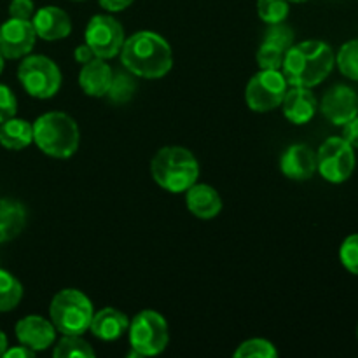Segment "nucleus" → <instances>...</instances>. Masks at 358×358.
<instances>
[{
	"label": "nucleus",
	"mask_w": 358,
	"mask_h": 358,
	"mask_svg": "<svg viewBox=\"0 0 358 358\" xmlns=\"http://www.w3.org/2000/svg\"><path fill=\"white\" fill-rule=\"evenodd\" d=\"M129 327L128 317L122 311L114 310V308H103L91 318L90 331L93 336L103 341H115L121 338Z\"/></svg>",
	"instance_id": "6ab92c4d"
},
{
	"label": "nucleus",
	"mask_w": 358,
	"mask_h": 358,
	"mask_svg": "<svg viewBox=\"0 0 358 358\" xmlns=\"http://www.w3.org/2000/svg\"><path fill=\"white\" fill-rule=\"evenodd\" d=\"M112 76H114V72H112L110 66L101 58H94L80 69L79 84L84 93L100 98L107 94L108 86L112 83Z\"/></svg>",
	"instance_id": "a211bd4d"
},
{
	"label": "nucleus",
	"mask_w": 358,
	"mask_h": 358,
	"mask_svg": "<svg viewBox=\"0 0 358 358\" xmlns=\"http://www.w3.org/2000/svg\"><path fill=\"white\" fill-rule=\"evenodd\" d=\"M17 79L30 96L38 100L52 98L62 86V72L45 56H27L17 69Z\"/></svg>",
	"instance_id": "423d86ee"
},
{
	"label": "nucleus",
	"mask_w": 358,
	"mask_h": 358,
	"mask_svg": "<svg viewBox=\"0 0 358 358\" xmlns=\"http://www.w3.org/2000/svg\"><path fill=\"white\" fill-rule=\"evenodd\" d=\"M289 84L282 70H261L247 84L245 100L255 112H269L280 107L285 96Z\"/></svg>",
	"instance_id": "1a4fd4ad"
},
{
	"label": "nucleus",
	"mask_w": 358,
	"mask_h": 358,
	"mask_svg": "<svg viewBox=\"0 0 358 358\" xmlns=\"http://www.w3.org/2000/svg\"><path fill=\"white\" fill-rule=\"evenodd\" d=\"M6 350H7V338H6V334L0 331V357H3Z\"/></svg>",
	"instance_id": "e433bc0d"
},
{
	"label": "nucleus",
	"mask_w": 358,
	"mask_h": 358,
	"mask_svg": "<svg viewBox=\"0 0 358 358\" xmlns=\"http://www.w3.org/2000/svg\"><path fill=\"white\" fill-rule=\"evenodd\" d=\"M84 37L94 56L101 59L117 56L126 41L124 28L115 17L108 16V14H96L91 17L86 31H84Z\"/></svg>",
	"instance_id": "9d476101"
},
{
	"label": "nucleus",
	"mask_w": 358,
	"mask_h": 358,
	"mask_svg": "<svg viewBox=\"0 0 358 358\" xmlns=\"http://www.w3.org/2000/svg\"><path fill=\"white\" fill-rule=\"evenodd\" d=\"M289 2H296V3H303V2H308V0H289Z\"/></svg>",
	"instance_id": "58836bf2"
},
{
	"label": "nucleus",
	"mask_w": 358,
	"mask_h": 358,
	"mask_svg": "<svg viewBox=\"0 0 358 358\" xmlns=\"http://www.w3.org/2000/svg\"><path fill=\"white\" fill-rule=\"evenodd\" d=\"M135 87H136V84L129 73L117 72L112 76V83H110V86H108L107 96L110 98L114 103H124V101H128L129 98L133 96V93H135Z\"/></svg>",
	"instance_id": "a878e982"
},
{
	"label": "nucleus",
	"mask_w": 358,
	"mask_h": 358,
	"mask_svg": "<svg viewBox=\"0 0 358 358\" xmlns=\"http://www.w3.org/2000/svg\"><path fill=\"white\" fill-rule=\"evenodd\" d=\"M31 24L37 37L44 41H59L69 37L72 31V21L63 9L55 6H45L31 16Z\"/></svg>",
	"instance_id": "4468645a"
},
{
	"label": "nucleus",
	"mask_w": 358,
	"mask_h": 358,
	"mask_svg": "<svg viewBox=\"0 0 358 358\" xmlns=\"http://www.w3.org/2000/svg\"><path fill=\"white\" fill-rule=\"evenodd\" d=\"M336 65L339 66L343 76L352 80H358V38H353L341 45L338 56H336Z\"/></svg>",
	"instance_id": "b1692460"
},
{
	"label": "nucleus",
	"mask_w": 358,
	"mask_h": 358,
	"mask_svg": "<svg viewBox=\"0 0 358 358\" xmlns=\"http://www.w3.org/2000/svg\"><path fill=\"white\" fill-rule=\"evenodd\" d=\"M27 224V210L20 201L0 199V243L10 241L23 231Z\"/></svg>",
	"instance_id": "aec40b11"
},
{
	"label": "nucleus",
	"mask_w": 358,
	"mask_h": 358,
	"mask_svg": "<svg viewBox=\"0 0 358 358\" xmlns=\"http://www.w3.org/2000/svg\"><path fill=\"white\" fill-rule=\"evenodd\" d=\"M100 6L103 9H107L108 13H119V10H124L126 7L131 6L135 0H98Z\"/></svg>",
	"instance_id": "72a5a7b5"
},
{
	"label": "nucleus",
	"mask_w": 358,
	"mask_h": 358,
	"mask_svg": "<svg viewBox=\"0 0 358 358\" xmlns=\"http://www.w3.org/2000/svg\"><path fill=\"white\" fill-rule=\"evenodd\" d=\"M320 110L332 124L343 126L358 115V94L345 84H336L322 98Z\"/></svg>",
	"instance_id": "f8f14e48"
},
{
	"label": "nucleus",
	"mask_w": 358,
	"mask_h": 358,
	"mask_svg": "<svg viewBox=\"0 0 358 358\" xmlns=\"http://www.w3.org/2000/svg\"><path fill=\"white\" fill-rule=\"evenodd\" d=\"M49 315L56 331L63 336H83L90 331L93 304L80 290L65 289L56 294L49 306Z\"/></svg>",
	"instance_id": "39448f33"
},
{
	"label": "nucleus",
	"mask_w": 358,
	"mask_h": 358,
	"mask_svg": "<svg viewBox=\"0 0 358 358\" xmlns=\"http://www.w3.org/2000/svg\"><path fill=\"white\" fill-rule=\"evenodd\" d=\"M34 142V124L24 119L10 117L0 124V145L9 150H21Z\"/></svg>",
	"instance_id": "412c9836"
},
{
	"label": "nucleus",
	"mask_w": 358,
	"mask_h": 358,
	"mask_svg": "<svg viewBox=\"0 0 358 358\" xmlns=\"http://www.w3.org/2000/svg\"><path fill=\"white\" fill-rule=\"evenodd\" d=\"M34 142L48 156L66 159L79 149L80 133L69 114L48 112L34 122Z\"/></svg>",
	"instance_id": "20e7f679"
},
{
	"label": "nucleus",
	"mask_w": 358,
	"mask_h": 358,
	"mask_svg": "<svg viewBox=\"0 0 358 358\" xmlns=\"http://www.w3.org/2000/svg\"><path fill=\"white\" fill-rule=\"evenodd\" d=\"M343 138L353 147V149H358V115L353 119H350L348 122L343 124Z\"/></svg>",
	"instance_id": "473e14b6"
},
{
	"label": "nucleus",
	"mask_w": 358,
	"mask_h": 358,
	"mask_svg": "<svg viewBox=\"0 0 358 358\" xmlns=\"http://www.w3.org/2000/svg\"><path fill=\"white\" fill-rule=\"evenodd\" d=\"M35 355L34 350H30L28 346H16V348H10V350H6V353H3V357L6 358H31Z\"/></svg>",
	"instance_id": "c9c22d12"
},
{
	"label": "nucleus",
	"mask_w": 358,
	"mask_h": 358,
	"mask_svg": "<svg viewBox=\"0 0 358 358\" xmlns=\"http://www.w3.org/2000/svg\"><path fill=\"white\" fill-rule=\"evenodd\" d=\"M2 70H3V56L0 55V73H2Z\"/></svg>",
	"instance_id": "4c0bfd02"
},
{
	"label": "nucleus",
	"mask_w": 358,
	"mask_h": 358,
	"mask_svg": "<svg viewBox=\"0 0 358 358\" xmlns=\"http://www.w3.org/2000/svg\"><path fill=\"white\" fill-rule=\"evenodd\" d=\"M185 192H187L185 203H187L189 212L198 217V219H213L222 210V199H220V194L212 185L194 184Z\"/></svg>",
	"instance_id": "f3484780"
},
{
	"label": "nucleus",
	"mask_w": 358,
	"mask_h": 358,
	"mask_svg": "<svg viewBox=\"0 0 358 358\" xmlns=\"http://www.w3.org/2000/svg\"><path fill=\"white\" fill-rule=\"evenodd\" d=\"M35 7L31 0H13L9 6V16L16 20H31Z\"/></svg>",
	"instance_id": "2f4dec72"
},
{
	"label": "nucleus",
	"mask_w": 358,
	"mask_h": 358,
	"mask_svg": "<svg viewBox=\"0 0 358 358\" xmlns=\"http://www.w3.org/2000/svg\"><path fill=\"white\" fill-rule=\"evenodd\" d=\"M289 0H257V14L264 23H283L289 16Z\"/></svg>",
	"instance_id": "393cba45"
},
{
	"label": "nucleus",
	"mask_w": 358,
	"mask_h": 358,
	"mask_svg": "<svg viewBox=\"0 0 358 358\" xmlns=\"http://www.w3.org/2000/svg\"><path fill=\"white\" fill-rule=\"evenodd\" d=\"M339 259L352 275L358 276V234H352L343 241L339 248Z\"/></svg>",
	"instance_id": "c85d7f7f"
},
{
	"label": "nucleus",
	"mask_w": 358,
	"mask_h": 358,
	"mask_svg": "<svg viewBox=\"0 0 358 358\" xmlns=\"http://www.w3.org/2000/svg\"><path fill=\"white\" fill-rule=\"evenodd\" d=\"M119 55L126 70L143 79H159L173 65L170 44L161 35L147 30L136 31L126 38Z\"/></svg>",
	"instance_id": "f03ea898"
},
{
	"label": "nucleus",
	"mask_w": 358,
	"mask_h": 358,
	"mask_svg": "<svg viewBox=\"0 0 358 358\" xmlns=\"http://www.w3.org/2000/svg\"><path fill=\"white\" fill-rule=\"evenodd\" d=\"M129 345L140 357L159 355L168 345V324L157 311H140L128 327Z\"/></svg>",
	"instance_id": "0eeeda50"
},
{
	"label": "nucleus",
	"mask_w": 358,
	"mask_h": 358,
	"mask_svg": "<svg viewBox=\"0 0 358 358\" xmlns=\"http://www.w3.org/2000/svg\"><path fill=\"white\" fill-rule=\"evenodd\" d=\"M150 173L159 187L170 192H185L199 177L198 159L184 147H163L150 163Z\"/></svg>",
	"instance_id": "7ed1b4c3"
},
{
	"label": "nucleus",
	"mask_w": 358,
	"mask_h": 358,
	"mask_svg": "<svg viewBox=\"0 0 358 358\" xmlns=\"http://www.w3.org/2000/svg\"><path fill=\"white\" fill-rule=\"evenodd\" d=\"M283 56L285 51L269 42H262L257 51V65L261 66V70H282Z\"/></svg>",
	"instance_id": "cd10ccee"
},
{
	"label": "nucleus",
	"mask_w": 358,
	"mask_h": 358,
	"mask_svg": "<svg viewBox=\"0 0 358 358\" xmlns=\"http://www.w3.org/2000/svg\"><path fill=\"white\" fill-rule=\"evenodd\" d=\"M264 42H269V44L276 45V48L287 52V49L294 44V31L283 23L269 24V30L266 31Z\"/></svg>",
	"instance_id": "c756f323"
},
{
	"label": "nucleus",
	"mask_w": 358,
	"mask_h": 358,
	"mask_svg": "<svg viewBox=\"0 0 358 358\" xmlns=\"http://www.w3.org/2000/svg\"><path fill=\"white\" fill-rule=\"evenodd\" d=\"M280 168L292 180H308L317 171V154L303 143L290 145L280 159Z\"/></svg>",
	"instance_id": "dca6fc26"
},
{
	"label": "nucleus",
	"mask_w": 358,
	"mask_h": 358,
	"mask_svg": "<svg viewBox=\"0 0 358 358\" xmlns=\"http://www.w3.org/2000/svg\"><path fill=\"white\" fill-rule=\"evenodd\" d=\"M336 65V55L324 41H304L287 49L282 73L289 86L313 87L324 83Z\"/></svg>",
	"instance_id": "f257e3e1"
},
{
	"label": "nucleus",
	"mask_w": 358,
	"mask_h": 358,
	"mask_svg": "<svg viewBox=\"0 0 358 358\" xmlns=\"http://www.w3.org/2000/svg\"><path fill=\"white\" fill-rule=\"evenodd\" d=\"M52 355L55 358H93L94 350L80 336H65L56 345Z\"/></svg>",
	"instance_id": "5701e85b"
},
{
	"label": "nucleus",
	"mask_w": 358,
	"mask_h": 358,
	"mask_svg": "<svg viewBox=\"0 0 358 358\" xmlns=\"http://www.w3.org/2000/svg\"><path fill=\"white\" fill-rule=\"evenodd\" d=\"M317 170L331 184H343L355 170V150L343 136H331L318 149Z\"/></svg>",
	"instance_id": "6e6552de"
},
{
	"label": "nucleus",
	"mask_w": 358,
	"mask_h": 358,
	"mask_svg": "<svg viewBox=\"0 0 358 358\" xmlns=\"http://www.w3.org/2000/svg\"><path fill=\"white\" fill-rule=\"evenodd\" d=\"M16 338L23 346L34 352L48 350L56 339V327L45 318L30 315L16 324Z\"/></svg>",
	"instance_id": "ddd939ff"
},
{
	"label": "nucleus",
	"mask_w": 358,
	"mask_h": 358,
	"mask_svg": "<svg viewBox=\"0 0 358 358\" xmlns=\"http://www.w3.org/2000/svg\"><path fill=\"white\" fill-rule=\"evenodd\" d=\"M77 2H83V0H77Z\"/></svg>",
	"instance_id": "a19ab883"
},
{
	"label": "nucleus",
	"mask_w": 358,
	"mask_h": 358,
	"mask_svg": "<svg viewBox=\"0 0 358 358\" xmlns=\"http://www.w3.org/2000/svg\"><path fill=\"white\" fill-rule=\"evenodd\" d=\"M23 287L10 273L0 269V311H10L20 304Z\"/></svg>",
	"instance_id": "4be33fe9"
},
{
	"label": "nucleus",
	"mask_w": 358,
	"mask_h": 358,
	"mask_svg": "<svg viewBox=\"0 0 358 358\" xmlns=\"http://www.w3.org/2000/svg\"><path fill=\"white\" fill-rule=\"evenodd\" d=\"M17 110V101L13 91L7 86L0 84V124L7 119L14 117Z\"/></svg>",
	"instance_id": "7c9ffc66"
},
{
	"label": "nucleus",
	"mask_w": 358,
	"mask_h": 358,
	"mask_svg": "<svg viewBox=\"0 0 358 358\" xmlns=\"http://www.w3.org/2000/svg\"><path fill=\"white\" fill-rule=\"evenodd\" d=\"M283 114L292 124H306L315 117L318 101L310 87L292 86L283 96Z\"/></svg>",
	"instance_id": "2eb2a0df"
},
{
	"label": "nucleus",
	"mask_w": 358,
	"mask_h": 358,
	"mask_svg": "<svg viewBox=\"0 0 358 358\" xmlns=\"http://www.w3.org/2000/svg\"><path fill=\"white\" fill-rule=\"evenodd\" d=\"M278 355L275 346L268 341V339H248V341L241 343L240 348L234 352L236 358H275Z\"/></svg>",
	"instance_id": "bb28decb"
},
{
	"label": "nucleus",
	"mask_w": 358,
	"mask_h": 358,
	"mask_svg": "<svg viewBox=\"0 0 358 358\" xmlns=\"http://www.w3.org/2000/svg\"><path fill=\"white\" fill-rule=\"evenodd\" d=\"M357 338H358V327H357Z\"/></svg>",
	"instance_id": "ea45409f"
},
{
	"label": "nucleus",
	"mask_w": 358,
	"mask_h": 358,
	"mask_svg": "<svg viewBox=\"0 0 358 358\" xmlns=\"http://www.w3.org/2000/svg\"><path fill=\"white\" fill-rule=\"evenodd\" d=\"M73 56H76V62L80 63V65H86V63H90L91 59L96 58V56H94V52L91 51V48L87 44L79 45V48L76 49V52H73Z\"/></svg>",
	"instance_id": "f704fd0d"
},
{
	"label": "nucleus",
	"mask_w": 358,
	"mask_h": 358,
	"mask_svg": "<svg viewBox=\"0 0 358 358\" xmlns=\"http://www.w3.org/2000/svg\"><path fill=\"white\" fill-rule=\"evenodd\" d=\"M37 34L30 20L10 17L0 27V55L3 58L17 59L34 49Z\"/></svg>",
	"instance_id": "9b49d317"
}]
</instances>
